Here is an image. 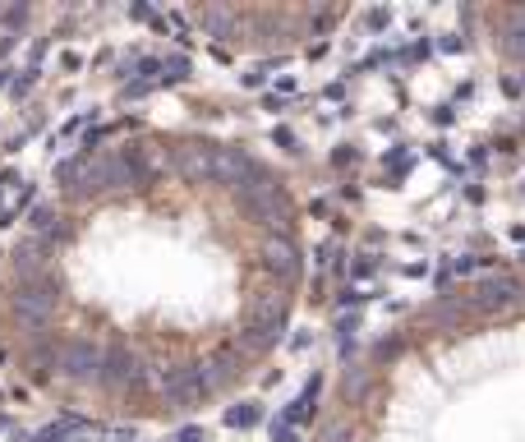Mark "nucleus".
Instances as JSON below:
<instances>
[{
  "label": "nucleus",
  "instance_id": "f257e3e1",
  "mask_svg": "<svg viewBox=\"0 0 525 442\" xmlns=\"http://www.w3.org/2000/svg\"><path fill=\"white\" fill-rule=\"evenodd\" d=\"M10 309H14V318L19 322H46L51 318V309H55V295H51V286H42V281H23L19 290L10 295Z\"/></svg>",
  "mask_w": 525,
  "mask_h": 442
},
{
  "label": "nucleus",
  "instance_id": "f03ea898",
  "mask_svg": "<svg viewBox=\"0 0 525 442\" xmlns=\"http://www.w3.org/2000/svg\"><path fill=\"white\" fill-rule=\"evenodd\" d=\"M162 392H166V401H175V406H198V401L208 397V387H203L198 369H189V364L162 369Z\"/></svg>",
  "mask_w": 525,
  "mask_h": 442
},
{
  "label": "nucleus",
  "instance_id": "7ed1b4c3",
  "mask_svg": "<svg viewBox=\"0 0 525 442\" xmlns=\"http://www.w3.org/2000/svg\"><path fill=\"white\" fill-rule=\"evenodd\" d=\"M55 369L65 378H97L102 373V350L92 341H69L65 350H60V359H55Z\"/></svg>",
  "mask_w": 525,
  "mask_h": 442
},
{
  "label": "nucleus",
  "instance_id": "20e7f679",
  "mask_svg": "<svg viewBox=\"0 0 525 442\" xmlns=\"http://www.w3.org/2000/svg\"><path fill=\"white\" fill-rule=\"evenodd\" d=\"M14 272H19L23 281H37V276L46 272V244L28 235V240H23L19 249H14Z\"/></svg>",
  "mask_w": 525,
  "mask_h": 442
},
{
  "label": "nucleus",
  "instance_id": "39448f33",
  "mask_svg": "<svg viewBox=\"0 0 525 442\" xmlns=\"http://www.w3.org/2000/svg\"><path fill=\"white\" fill-rule=\"evenodd\" d=\"M258 420H262V406H258V401H240V406L226 410V424H230V429H253Z\"/></svg>",
  "mask_w": 525,
  "mask_h": 442
},
{
  "label": "nucleus",
  "instance_id": "423d86ee",
  "mask_svg": "<svg viewBox=\"0 0 525 442\" xmlns=\"http://www.w3.org/2000/svg\"><path fill=\"white\" fill-rule=\"evenodd\" d=\"M28 226H33V240H37V235H51L55 231V212L46 208V203H37V208L28 212Z\"/></svg>",
  "mask_w": 525,
  "mask_h": 442
},
{
  "label": "nucleus",
  "instance_id": "0eeeda50",
  "mask_svg": "<svg viewBox=\"0 0 525 442\" xmlns=\"http://www.w3.org/2000/svg\"><path fill=\"white\" fill-rule=\"evenodd\" d=\"M383 267V258L378 254H355V263H350V276H373Z\"/></svg>",
  "mask_w": 525,
  "mask_h": 442
},
{
  "label": "nucleus",
  "instance_id": "6e6552de",
  "mask_svg": "<svg viewBox=\"0 0 525 442\" xmlns=\"http://www.w3.org/2000/svg\"><path fill=\"white\" fill-rule=\"evenodd\" d=\"M410 162H415V157L405 152V148H392V157H383V166H392V176H396V180L410 171Z\"/></svg>",
  "mask_w": 525,
  "mask_h": 442
},
{
  "label": "nucleus",
  "instance_id": "1a4fd4ad",
  "mask_svg": "<svg viewBox=\"0 0 525 442\" xmlns=\"http://www.w3.org/2000/svg\"><path fill=\"white\" fill-rule=\"evenodd\" d=\"M272 143L281 148V152H295V148H300V143H295V134L286 129V124H276V129H272Z\"/></svg>",
  "mask_w": 525,
  "mask_h": 442
},
{
  "label": "nucleus",
  "instance_id": "9d476101",
  "mask_svg": "<svg viewBox=\"0 0 525 442\" xmlns=\"http://www.w3.org/2000/svg\"><path fill=\"white\" fill-rule=\"evenodd\" d=\"M369 290H360V286H346V290H341V299H337V304H369Z\"/></svg>",
  "mask_w": 525,
  "mask_h": 442
},
{
  "label": "nucleus",
  "instance_id": "9b49d317",
  "mask_svg": "<svg viewBox=\"0 0 525 442\" xmlns=\"http://www.w3.org/2000/svg\"><path fill=\"white\" fill-rule=\"evenodd\" d=\"M272 442H300V433L290 429V424H281V420H276V424H272Z\"/></svg>",
  "mask_w": 525,
  "mask_h": 442
},
{
  "label": "nucleus",
  "instance_id": "f8f14e48",
  "mask_svg": "<svg viewBox=\"0 0 525 442\" xmlns=\"http://www.w3.org/2000/svg\"><path fill=\"white\" fill-rule=\"evenodd\" d=\"M392 23V10H369V28L378 33V28H387Z\"/></svg>",
  "mask_w": 525,
  "mask_h": 442
},
{
  "label": "nucleus",
  "instance_id": "ddd939ff",
  "mask_svg": "<svg viewBox=\"0 0 525 442\" xmlns=\"http://www.w3.org/2000/svg\"><path fill=\"white\" fill-rule=\"evenodd\" d=\"M438 46H442V51H461L465 37H461V33H442V37H438Z\"/></svg>",
  "mask_w": 525,
  "mask_h": 442
},
{
  "label": "nucleus",
  "instance_id": "4468645a",
  "mask_svg": "<svg viewBox=\"0 0 525 442\" xmlns=\"http://www.w3.org/2000/svg\"><path fill=\"white\" fill-rule=\"evenodd\" d=\"M33 78H37V69H28L23 78H14V83H10V88H14V97H23V92L33 88Z\"/></svg>",
  "mask_w": 525,
  "mask_h": 442
},
{
  "label": "nucleus",
  "instance_id": "2eb2a0df",
  "mask_svg": "<svg viewBox=\"0 0 525 442\" xmlns=\"http://www.w3.org/2000/svg\"><path fill=\"white\" fill-rule=\"evenodd\" d=\"M175 442H208V433H203V429H185Z\"/></svg>",
  "mask_w": 525,
  "mask_h": 442
},
{
  "label": "nucleus",
  "instance_id": "dca6fc26",
  "mask_svg": "<svg viewBox=\"0 0 525 442\" xmlns=\"http://www.w3.org/2000/svg\"><path fill=\"white\" fill-rule=\"evenodd\" d=\"M401 272L405 276H424L428 272V258H424V263H401Z\"/></svg>",
  "mask_w": 525,
  "mask_h": 442
},
{
  "label": "nucleus",
  "instance_id": "f3484780",
  "mask_svg": "<svg viewBox=\"0 0 525 442\" xmlns=\"http://www.w3.org/2000/svg\"><path fill=\"white\" fill-rule=\"evenodd\" d=\"M60 65H65V69H69V74H74V69H78V65H83V60H78V51H65V55H60Z\"/></svg>",
  "mask_w": 525,
  "mask_h": 442
},
{
  "label": "nucleus",
  "instance_id": "a211bd4d",
  "mask_svg": "<svg viewBox=\"0 0 525 442\" xmlns=\"http://www.w3.org/2000/svg\"><path fill=\"white\" fill-rule=\"evenodd\" d=\"M451 120H456V115H451V106H438V110H433V124H451Z\"/></svg>",
  "mask_w": 525,
  "mask_h": 442
},
{
  "label": "nucleus",
  "instance_id": "6ab92c4d",
  "mask_svg": "<svg viewBox=\"0 0 525 442\" xmlns=\"http://www.w3.org/2000/svg\"><path fill=\"white\" fill-rule=\"evenodd\" d=\"M10 74H14V69H5V65H0V88H5V83H10Z\"/></svg>",
  "mask_w": 525,
  "mask_h": 442
}]
</instances>
